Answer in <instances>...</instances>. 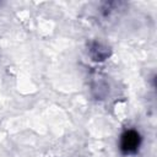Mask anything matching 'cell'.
<instances>
[{
    "label": "cell",
    "instance_id": "1",
    "mask_svg": "<svg viewBox=\"0 0 157 157\" xmlns=\"http://www.w3.org/2000/svg\"><path fill=\"white\" fill-rule=\"evenodd\" d=\"M140 145V135L134 131V130H129L126 132H124V135L121 136V142H120V147L121 151L124 153H132L137 150Z\"/></svg>",
    "mask_w": 157,
    "mask_h": 157
}]
</instances>
